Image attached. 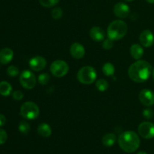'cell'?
<instances>
[{"label": "cell", "mask_w": 154, "mask_h": 154, "mask_svg": "<svg viewBox=\"0 0 154 154\" xmlns=\"http://www.w3.org/2000/svg\"><path fill=\"white\" fill-rule=\"evenodd\" d=\"M152 73V66L148 62L144 60H137L131 65L128 71L130 79L136 83H142L150 78Z\"/></svg>", "instance_id": "1"}, {"label": "cell", "mask_w": 154, "mask_h": 154, "mask_svg": "<svg viewBox=\"0 0 154 154\" xmlns=\"http://www.w3.org/2000/svg\"><path fill=\"white\" fill-rule=\"evenodd\" d=\"M118 144L120 148L126 153L136 151L140 146V138L138 134L133 131H126L120 135Z\"/></svg>", "instance_id": "2"}, {"label": "cell", "mask_w": 154, "mask_h": 154, "mask_svg": "<svg viewBox=\"0 0 154 154\" xmlns=\"http://www.w3.org/2000/svg\"><path fill=\"white\" fill-rule=\"evenodd\" d=\"M128 26L126 23L120 20H114L109 24L108 28V35L113 41L123 38L127 33Z\"/></svg>", "instance_id": "3"}, {"label": "cell", "mask_w": 154, "mask_h": 154, "mask_svg": "<svg viewBox=\"0 0 154 154\" xmlns=\"http://www.w3.org/2000/svg\"><path fill=\"white\" fill-rule=\"evenodd\" d=\"M97 74L91 66H84L78 72L77 78L80 83L83 84H91L96 81Z\"/></svg>", "instance_id": "4"}, {"label": "cell", "mask_w": 154, "mask_h": 154, "mask_svg": "<svg viewBox=\"0 0 154 154\" xmlns=\"http://www.w3.org/2000/svg\"><path fill=\"white\" fill-rule=\"evenodd\" d=\"M20 115L27 120H35L39 115V108L32 102H24L20 108Z\"/></svg>", "instance_id": "5"}, {"label": "cell", "mask_w": 154, "mask_h": 154, "mask_svg": "<svg viewBox=\"0 0 154 154\" xmlns=\"http://www.w3.org/2000/svg\"><path fill=\"white\" fill-rule=\"evenodd\" d=\"M50 69L54 76L57 78H62L68 73L69 68L67 63L63 60H57L51 63Z\"/></svg>", "instance_id": "6"}, {"label": "cell", "mask_w": 154, "mask_h": 154, "mask_svg": "<svg viewBox=\"0 0 154 154\" xmlns=\"http://www.w3.org/2000/svg\"><path fill=\"white\" fill-rule=\"evenodd\" d=\"M20 83L26 90H32L35 87L36 78L31 71L25 70L20 74Z\"/></svg>", "instance_id": "7"}, {"label": "cell", "mask_w": 154, "mask_h": 154, "mask_svg": "<svg viewBox=\"0 0 154 154\" xmlns=\"http://www.w3.org/2000/svg\"><path fill=\"white\" fill-rule=\"evenodd\" d=\"M138 133L145 139L154 138V124L151 122H143L138 126Z\"/></svg>", "instance_id": "8"}, {"label": "cell", "mask_w": 154, "mask_h": 154, "mask_svg": "<svg viewBox=\"0 0 154 154\" xmlns=\"http://www.w3.org/2000/svg\"><path fill=\"white\" fill-rule=\"evenodd\" d=\"M139 100L142 105L147 107L154 105V93L148 89H144L139 93Z\"/></svg>", "instance_id": "9"}, {"label": "cell", "mask_w": 154, "mask_h": 154, "mask_svg": "<svg viewBox=\"0 0 154 154\" xmlns=\"http://www.w3.org/2000/svg\"><path fill=\"white\" fill-rule=\"evenodd\" d=\"M29 67L31 68L32 70L35 71V72H40L46 67L47 61L43 57L37 56V57H32L29 62Z\"/></svg>", "instance_id": "10"}, {"label": "cell", "mask_w": 154, "mask_h": 154, "mask_svg": "<svg viewBox=\"0 0 154 154\" xmlns=\"http://www.w3.org/2000/svg\"><path fill=\"white\" fill-rule=\"evenodd\" d=\"M114 13L117 17L126 18L129 16L130 8L129 6L123 2H118L114 6Z\"/></svg>", "instance_id": "11"}, {"label": "cell", "mask_w": 154, "mask_h": 154, "mask_svg": "<svg viewBox=\"0 0 154 154\" xmlns=\"http://www.w3.org/2000/svg\"><path fill=\"white\" fill-rule=\"evenodd\" d=\"M141 45L145 48H150L154 44V35L150 30H144L139 37Z\"/></svg>", "instance_id": "12"}, {"label": "cell", "mask_w": 154, "mask_h": 154, "mask_svg": "<svg viewBox=\"0 0 154 154\" xmlns=\"http://www.w3.org/2000/svg\"><path fill=\"white\" fill-rule=\"evenodd\" d=\"M70 54L75 59L79 60L84 57L85 54V49L84 46L79 43H74L70 48Z\"/></svg>", "instance_id": "13"}, {"label": "cell", "mask_w": 154, "mask_h": 154, "mask_svg": "<svg viewBox=\"0 0 154 154\" xmlns=\"http://www.w3.org/2000/svg\"><path fill=\"white\" fill-rule=\"evenodd\" d=\"M14 57V52L11 48H5L0 51V63L6 65L10 63Z\"/></svg>", "instance_id": "14"}, {"label": "cell", "mask_w": 154, "mask_h": 154, "mask_svg": "<svg viewBox=\"0 0 154 154\" xmlns=\"http://www.w3.org/2000/svg\"><path fill=\"white\" fill-rule=\"evenodd\" d=\"M105 32L103 29L99 26H93L90 31V36L95 42H102L105 38Z\"/></svg>", "instance_id": "15"}, {"label": "cell", "mask_w": 154, "mask_h": 154, "mask_svg": "<svg viewBox=\"0 0 154 154\" xmlns=\"http://www.w3.org/2000/svg\"><path fill=\"white\" fill-rule=\"evenodd\" d=\"M130 54L135 60H139L144 55V49L140 45L135 44L131 46Z\"/></svg>", "instance_id": "16"}, {"label": "cell", "mask_w": 154, "mask_h": 154, "mask_svg": "<svg viewBox=\"0 0 154 154\" xmlns=\"http://www.w3.org/2000/svg\"><path fill=\"white\" fill-rule=\"evenodd\" d=\"M38 133L43 138H48L52 134V129L48 123H41L38 126Z\"/></svg>", "instance_id": "17"}, {"label": "cell", "mask_w": 154, "mask_h": 154, "mask_svg": "<svg viewBox=\"0 0 154 154\" xmlns=\"http://www.w3.org/2000/svg\"><path fill=\"white\" fill-rule=\"evenodd\" d=\"M117 141V137L113 133H108L103 136L102 142L105 147H111L115 144Z\"/></svg>", "instance_id": "18"}, {"label": "cell", "mask_w": 154, "mask_h": 154, "mask_svg": "<svg viewBox=\"0 0 154 154\" xmlns=\"http://www.w3.org/2000/svg\"><path fill=\"white\" fill-rule=\"evenodd\" d=\"M12 90V87L7 81L0 82V94L3 96H8Z\"/></svg>", "instance_id": "19"}, {"label": "cell", "mask_w": 154, "mask_h": 154, "mask_svg": "<svg viewBox=\"0 0 154 154\" xmlns=\"http://www.w3.org/2000/svg\"><path fill=\"white\" fill-rule=\"evenodd\" d=\"M102 72L106 76H112L115 72V68L111 63H106L102 66Z\"/></svg>", "instance_id": "20"}, {"label": "cell", "mask_w": 154, "mask_h": 154, "mask_svg": "<svg viewBox=\"0 0 154 154\" xmlns=\"http://www.w3.org/2000/svg\"><path fill=\"white\" fill-rule=\"evenodd\" d=\"M96 87L100 92H105L108 88V83L105 79H99L96 81Z\"/></svg>", "instance_id": "21"}, {"label": "cell", "mask_w": 154, "mask_h": 154, "mask_svg": "<svg viewBox=\"0 0 154 154\" xmlns=\"http://www.w3.org/2000/svg\"><path fill=\"white\" fill-rule=\"evenodd\" d=\"M18 129H19V131L21 133L24 134V135H26L30 131V126L27 122L21 121L20 123L19 126H18Z\"/></svg>", "instance_id": "22"}, {"label": "cell", "mask_w": 154, "mask_h": 154, "mask_svg": "<svg viewBox=\"0 0 154 154\" xmlns=\"http://www.w3.org/2000/svg\"><path fill=\"white\" fill-rule=\"evenodd\" d=\"M60 0H39V2L45 8H51L58 4Z\"/></svg>", "instance_id": "23"}, {"label": "cell", "mask_w": 154, "mask_h": 154, "mask_svg": "<svg viewBox=\"0 0 154 154\" xmlns=\"http://www.w3.org/2000/svg\"><path fill=\"white\" fill-rule=\"evenodd\" d=\"M50 80H51V77L47 73H42L38 76V82L42 85H46V84H48L49 83Z\"/></svg>", "instance_id": "24"}, {"label": "cell", "mask_w": 154, "mask_h": 154, "mask_svg": "<svg viewBox=\"0 0 154 154\" xmlns=\"http://www.w3.org/2000/svg\"><path fill=\"white\" fill-rule=\"evenodd\" d=\"M7 73L10 77L14 78V77H16L17 75H18V74H19V69H18V68L16 67V66H10L8 68Z\"/></svg>", "instance_id": "25"}, {"label": "cell", "mask_w": 154, "mask_h": 154, "mask_svg": "<svg viewBox=\"0 0 154 154\" xmlns=\"http://www.w3.org/2000/svg\"><path fill=\"white\" fill-rule=\"evenodd\" d=\"M53 18L55 20H59L63 17V10L61 8H55L51 12Z\"/></svg>", "instance_id": "26"}, {"label": "cell", "mask_w": 154, "mask_h": 154, "mask_svg": "<svg viewBox=\"0 0 154 154\" xmlns=\"http://www.w3.org/2000/svg\"><path fill=\"white\" fill-rule=\"evenodd\" d=\"M102 46H103V48L105 50H110L113 48L114 46V42H113V40H111V38L105 39V41L102 43Z\"/></svg>", "instance_id": "27"}, {"label": "cell", "mask_w": 154, "mask_h": 154, "mask_svg": "<svg viewBox=\"0 0 154 154\" xmlns=\"http://www.w3.org/2000/svg\"><path fill=\"white\" fill-rule=\"evenodd\" d=\"M143 116L145 117L147 120L152 119L153 117V111L150 108H146L143 111Z\"/></svg>", "instance_id": "28"}, {"label": "cell", "mask_w": 154, "mask_h": 154, "mask_svg": "<svg viewBox=\"0 0 154 154\" xmlns=\"http://www.w3.org/2000/svg\"><path fill=\"white\" fill-rule=\"evenodd\" d=\"M8 139V135L5 131L2 129H0V145L5 144Z\"/></svg>", "instance_id": "29"}, {"label": "cell", "mask_w": 154, "mask_h": 154, "mask_svg": "<svg viewBox=\"0 0 154 154\" xmlns=\"http://www.w3.org/2000/svg\"><path fill=\"white\" fill-rule=\"evenodd\" d=\"M12 96H13V98L15 100L19 101L23 98V93L20 90H16V91H14L12 93Z\"/></svg>", "instance_id": "30"}, {"label": "cell", "mask_w": 154, "mask_h": 154, "mask_svg": "<svg viewBox=\"0 0 154 154\" xmlns=\"http://www.w3.org/2000/svg\"><path fill=\"white\" fill-rule=\"evenodd\" d=\"M6 117L3 114H0V126H2L5 124Z\"/></svg>", "instance_id": "31"}, {"label": "cell", "mask_w": 154, "mask_h": 154, "mask_svg": "<svg viewBox=\"0 0 154 154\" xmlns=\"http://www.w3.org/2000/svg\"><path fill=\"white\" fill-rule=\"evenodd\" d=\"M146 1H147V2L150 3V4H153L154 3V0H146Z\"/></svg>", "instance_id": "32"}, {"label": "cell", "mask_w": 154, "mask_h": 154, "mask_svg": "<svg viewBox=\"0 0 154 154\" xmlns=\"http://www.w3.org/2000/svg\"><path fill=\"white\" fill-rule=\"evenodd\" d=\"M137 154H147V153L144 151H140V152H138Z\"/></svg>", "instance_id": "33"}, {"label": "cell", "mask_w": 154, "mask_h": 154, "mask_svg": "<svg viewBox=\"0 0 154 154\" xmlns=\"http://www.w3.org/2000/svg\"><path fill=\"white\" fill-rule=\"evenodd\" d=\"M124 1H126V2H132V1H134V0H124Z\"/></svg>", "instance_id": "34"}, {"label": "cell", "mask_w": 154, "mask_h": 154, "mask_svg": "<svg viewBox=\"0 0 154 154\" xmlns=\"http://www.w3.org/2000/svg\"><path fill=\"white\" fill-rule=\"evenodd\" d=\"M153 80H154V69L153 70Z\"/></svg>", "instance_id": "35"}]
</instances>
